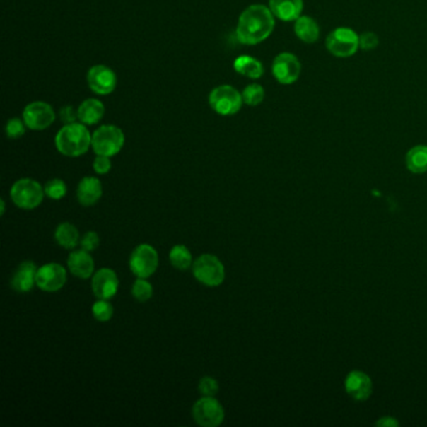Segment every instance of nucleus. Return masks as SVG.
Here are the masks:
<instances>
[{"instance_id":"obj_17","label":"nucleus","mask_w":427,"mask_h":427,"mask_svg":"<svg viewBox=\"0 0 427 427\" xmlns=\"http://www.w3.org/2000/svg\"><path fill=\"white\" fill-rule=\"evenodd\" d=\"M346 391L353 400L365 401L373 392L371 378L361 371H352L346 378Z\"/></svg>"},{"instance_id":"obj_34","label":"nucleus","mask_w":427,"mask_h":427,"mask_svg":"<svg viewBox=\"0 0 427 427\" xmlns=\"http://www.w3.org/2000/svg\"><path fill=\"white\" fill-rule=\"evenodd\" d=\"M93 170L98 175H107L112 170L110 157L107 156H97L93 162Z\"/></svg>"},{"instance_id":"obj_25","label":"nucleus","mask_w":427,"mask_h":427,"mask_svg":"<svg viewBox=\"0 0 427 427\" xmlns=\"http://www.w3.org/2000/svg\"><path fill=\"white\" fill-rule=\"evenodd\" d=\"M170 262L175 269L187 271L193 264V256L191 251L185 245H175L170 252Z\"/></svg>"},{"instance_id":"obj_21","label":"nucleus","mask_w":427,"mask_h":427,"mask_svg":"<svg viewBox=\"0 0 427 427\" xmlns=\"http://www.w3.org/2000/svg\"><path fill=\"white\" fill-rule=\"evenodd\" d=\"M320 25L313 18L301 16L295 21V34L303 43H316L320 39Z\"/></svg>"},{"instance_id":"obj_22","label":"nucleus","mask_w":427,"mask_h":427,"mask_svg":"<svg viewBox=\"0 0 427 427\" xmlns=\"http://www.w3.org/2000/svg\"><path fill=\"white\" fill-rule=\"evenodd\" d=\"M54 238L59 246L66 250H74L81 243V235L77 227L71 222H63L57 227Z\"/></svg>"},{"instance_id":"obj_23","label":"nucleus","mask_w":427,"mask_h":427,"mask_svg":"<svg viewBox=\"0 0 427 427\" xmlns=\"http://www.w3.org/2000/svg\"><path fill=\"white\" fill-rule=\"evenodd\" d=\"M233 68L238 74L251 78V79H258V78L262 77L263 73H264L262 63L250 55L238 57L235 61Z\"/></svg>"},{"instance_id":"obj_11","label":"nucleus","mask_w":427,"mask_h":427,"mask_svg":"<svg viewBox=\"0 0 427 427\" xmlns=\"http://www.w3.org/2000/svg\"><path fill=\"white\" fill-rule=\"evenodd\" d=\"M23 119L32 131H44L54 123L55 112L52 105L38 100L24 108Z\"/></svg>"},{"instance_id":"obj_19","label":"nucleus","mask_w":427,"mask_h":427,"mask_svg":"<svg viewBox=\"0 0 427 427\" xmlns=\"http://www.w3.org/2000/svg\"><path fill=\"white\" fill-rule=\"evenodd\" d=\"M269 9L282 22H295L302 16L303 0H269Z\"/></svg>"},{"instance_id":"obj_35","label":"nucleus","mask_w":427,"mask_h":427,"mask_svg":"<svg viewBox=\"0 0 427 427\" xmlns=\"http://www.w3.org/2000/svg\"><path fill=\"white\" fill-rule=\"evenodd\" d=\"M59 117L64 124L76 123L78 119V110H74L71 105H66L59 112Z\"/></svg>"},{"instance_id":"obj_10","label":"nucleus","mask_w":427,"mask_h":427,"mask_svg":"<svg viewBox=\"0 0 427 427\" xmlns=\"http://www.w3.org/2000/svg\"><path fill=\"white\" fill-rule=\"evenodd\" d=\"M272 73L277 82L290 86L298 81L301 74V63L296 55L285 52L274 58Z\"/></svg>"},{"instance_id":"obj_15","label":"nucleus","mask_w":427,"mask_h":427,"mask_svg":"<svg viewBox=\"0 0 427 427\" xmlns=\"http://www.w3.org/2000/svg\"><path fill=\"white\" fill-rule=\"evenodd\" d=\"M37 264L33 261H24L18 266L17 269L11 276V288L19 293H27L37 285Z\"/></svg>"},{"instance_id":"obj_36","label":"nucleus","mask_w":427,"mask_h":427,"mask_svg":"<svg viewBox=\"0 0 427 427\" xmlns=\"http://www.w3.org/2000/svg\"><path fill=\"white\" fill-rule=\"evenodd\" d=\"M378 425H392V426H394V425H397V421H394V420H391V417H387L386 420H385L384 419V420L378 421Z\"/></svg>"},{"instance_id":"obj_14","label":"nucleus","mask_w":427,"mask_h":427,"mask_svg":"<svg viewBox=\"0 0 427 427\" xmlns=\"http://www.w3.org/2000/svg\"><path fill=\"white\" fill-rule=\"evenodd\" d=\"M119 288V279L112 269H100L92 277L94 296L102 300H110Z\"/></svg>"},{"instance_id":"obj_26","label":"nucleus","mask_w":427,"mask_h":427,"mask_svg":"<svg viewBox=\"0 0 427 427\" xmlns=\"http://www.w3.org/2000/svg\"><path fill=\"white\" fill-rule=\"evenodd\" d=\"M131 296L138 302H147L153 296V286L147 279L138 277L131 286Z\"/></svg>"},{"instance_id":"obj_6","label":"nucleus","mask_w":427,"mask_h":427,"mask_svg":"<svg viewBox=\"0 0 427 427\" xmlns=\"http://www.w3.org/2000/svg\"><path fill=\"white\" fill-rule=\"evenodd\" d=\"M326 48L337 58H350L360 49V35L351 28H336L326 38Z\"/></svg>"},{"instance_id":"obj_33","label":"nucleus","mask_w":427,"mask_h":427,"mask_svg":"<svg viewBox=\"0 0 427 427\" xmlns=\"http://www.w3.org/2000/svg\"><path fill=\"white\" fill-rule=\"evenodd\" d=\"M378 45V37L373 32H365L360 35V49L373 50Z\"/></svg>"},{"instance_id":"obj_2","label":"nucleus","mask_w":427,"mask_h":427,"mask_svg":"<svg viewBox=\"0 0 427 427\" xmlns=\"http://www.w3.org/2000/svg\"><path fill=\"white\" fill-rule=\"evenodd\" d=\"M92 146V136L83 123L66 124L55 136V147L66 157H81Z\"/></svg>"},{"instance_id":"obj_9","label":"nucleus","mask_w":427,"mask_h":427,"mask_svg":"<svg viewBox=\"0 0 427 427\" xmlns=\"http://www.w3.org/2000/svg\"><path fill=\"white\" fill-rule=\"evenodd\" d=\"M243 105L242 94L230 86H219L209 94V105L221 115H235Z\"/></svg>"},{"instance_id":"obj_20","label":"nucleus","mask_w":427,"mask_h":427,"mask_svg":"<svg viewBox=\"0 0 427 427\" xmlns=\"http://www.w3.org/2000/svg\"><path fill=\"white\" fill-rule=\"evenodd\" d=\"M105 108L98 99H86L78 108V119L86 126L97 124L105 115Z\"/></svg>"},{"instance_id":"obj_27","label":"nucleus","mask_w":427,"mask_h":427,"mask_svg":"<svg viewBox=\"0 0 427 427\" xmlns=\"http://www.w3.org/2000/svg\"><path fill=\"white\" fill-rule=\"evenodd\" d=\"M242 98H243V103H246L247 105H251V107L259 105L264 99V89L257 83L250 84L242 92Z\"/></svg>"},{"instance_id":"obj_7","label":"nucleus","mask_w":427,"mask_h":427,"mask_svg":"<svg viewBox=\"0 0 427 427\" xmlns=\"http://www.w3.org/2000/svg\"><path fill=\"white\" fill-rule=\"evenodd\" d=\"M158 252L148 243L136 247L129 257V269L139 279L151 277L158 269Z\"/></svg>"},{"instance_id":"obj_29","label":"nucleus","mask_w":427,"mask_h":427,"mask_svg":"<svg viewBox=\"0 0 427 427\" xmlns=\"http://www.w3.org/2000/svg\"><path fill=\"white\" fill-rule=\"evenodd\" d=\"M44 192H45V196L49 197L50 199L59 201L62 198L66 197L68 188H66V182L63 180L54 178V180L47 182V185L44 186Z\"/></svg>"},{"instance_id":"obj_12","label":"nucleus","mask_w":427,"mask_h":427,"mask_svg":"<svg viewBox=\"0 0 427 427\" xmlns=\"http://www.w3.org/2000/svg\"><path fill=\"white\" fill-rule=\"evenodd\" d=\"M66 283V269L59 263H45L37 274V286L44 292H57Z\"/></svg>"},{"instance_id":"obj_24","label":"nucleus","mask_w":427,"mask_h":427,"mask_svg":"<svg viewBox=\"0 0 427 427\" xmlns=\"http://www.w3.org/2000/svg\"><path fill=\"white\" fill-rule=\"evenodd\" d=\"M406 165L412 173L421 175L427 172V146H416L406 156Z\"/></svg>"},{"instance_id":"obj_8","label":"nucleus","mask_w":427,"mask_h":427,"mask_svg":"<svg viewBox=\"0 0 427 427\" xmlns=\"http://www.w3.org/2000/svg\"><path fill=\"white\" fill-rule=\"evenodd\" d=\"M193 420L203 427H217L225 420V409L214 397L203 396L192 407Z\"/></svg>"},{"instance_id":"obj_18","label":"nucleus","mask_w":427,"mask_h":427,"mask_svg":"<svg viewBox=\"0 0 427 427\" xmlns=\"http://www.w3.org/2000/svg\"><path fill=\"white\" fill-rule=\"evenodd\" d=\"M102 196H103V186L98 178L84 177L82 181L78 183V202L84 207H92L94 204H97Z\"/></svg>"},{"instance_id":"obj_32","label":"nucleus","mask_w":427,"mask_h":427,"mask_svg":"<svg viewBox=\"0 0 427 427\" xmlns=\"http://www.w3.org/2000/svg\"><path fill=\"white\" fill-rule=\"evenodd\" d=\"M100 243V238L97 232L94 230H89L86 235H83L82 240H81V247L84 251L87 252H93L99 247Z\"/></svg>"},{"instance_id":"obj_28","label":"nucleus","mask_w":427,"mask_h":427,"mask_svg":"<svg viewBox=\"0 0 427 427\" xmlns=\"http://www.w3.org/2000/svg\"><path fill=\"white\" fill-rule=\"evenodd\" d=\"M92 313H93V317L99 322H108L110 318L113 317L115 310H113L110 300L98 298V301L94 302Z\"/></svg>"},{"instance_id":"obj_30","label":"nucleus","mask_w":427,"mask_h":427,"mask_svg":"<svg viewBox=\"0 0 427 427\" xmlns=\"http://www.w3.org/2000/svg\"><path fill=\"white\" fill-rule=\"evenodd\" d=\"M25 128H27V124H25L24 119L11 118V119H9L8 123H6V136H8V138H11V139H18V138L24 136Z\"/></svg>"},{"instance_id":"obj_1","label":"nucleus","mask_w":427,"mask_h":427,"mask_svg":"<svg viewBox=\"0 0 427 427\" xmlns=\"http://www.w3.org/2000/svg\"><path fill=\"white\" fill-rule=\"evenodd\" d=\"M274 25V13L269 8L261 4L248 6L238 18L237 39L246 45L262 43L272 34Z\"/></svg>"},{"instance_id":"obj_16","label":"nucleus","mask_w":427,"mask_h":427,"mask_svg":"<svg viewBox=\"0 0 427 427\" xmlns=\"http://www.w3.org/2000/svg\"><path fill=\"white\" fill-rule=\"evenodd\" d=\"M66 266L71 271L73 276L77 279H88L93 277L94 274V259L90 256V252H87L84 250H78L68 256L66 259Z\"/></svg>"},{"instance_id":"obj_5","label":"nucleus","mask_w":427,"mask_h":427,"mask_svg":"<svg viewBox=\"0 0 427 427\" xmlns=\"http://www.w3.org/2000/svg\"><path fill=\"white\" fill-rule=\"evenodd\" d=\"M124 142V133L117 126H102L92 134V148L97 156L113 157L121 152Z\"/></svg>"},{"instance_id":"obj_4","label":"nucleus","mask_w":427,"mask_h":427,"mask_svg":"<svg viewBox=\"0 0 427 427\" xmlns=\"http://www.w3.org/2000/svg\"><path fill=\"white\" fill-rule=\"evenodd\" d=\"M44 187L32 178H22L16 182L11 188V198L18 209L32 211L43 202Z\"/></svg>"},{"instance_id":"obj_13","label":"nucleus","mask_w":427,"mask_h":427,"mask_svg":"<svg viewBox=\"0 0 427 427\" xmlns=\"http://www.w3.org/2000/svg\"><path fill=\"white\" fill-rule=\"evenodd\" d=\"M87 82L94 93L107 95L112 93L117 87V76L110 66L98 64L88 71Z\"/></svg>"},{"instance_id":"obj_3","label":"nucleus","mask_w":427,"mask_h":427,"mask_svg":"<svg viewBox=\"0 0 427 427\" xmlns=\"http://www.w3.org/2000/svg\"><path fill=\"white\" fill-rule=\"evenodd\" d=\"M192 274L199 283L207 287H218L226 279L225 264L217 256L204 253L193 261Z\"/></svg>"},{"instance_id":"obj_37","label":"nucleus","mask_w":427,"mask_h":427,"mask_svg":"<svg viewBox=\"0 0 427 427\" xmlns=\"http://www.w3.org/2000/svg\"><path fill=\"white\" fill-rule=\"evenodd\" d=\"M6 199L1 198V199H0V214H1V216H4V214H6Z\"/></svg>"},{"instance_id":"obj_31","label":"nucleus","mask_w":427,"mask_h":427,"mask_svg":"<svg viewBox=\"0 0 427 427\" xmlns=\"http://www.w3.org/2000/svg\"><path fill=\"white\" fill-rule=\"evenodd\" d=\"M198 391H199L203 396L214 397L216 394H218V381H217L216 378H209V376H204V378H202L201 380H199V384H198Z\"/></svg>"}]
</instances>
